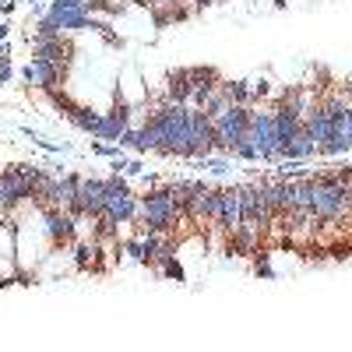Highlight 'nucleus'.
Instances as JSON below:
<instances>
[{
  "mask_svg": "<svg viewBox=\"0 0 352 352\" xmlns=\"http://www.w3.org/2000/svg\"><path fill=\"white\" fill-rule=\"evenodd\" d=\"M71 53H74V46L64 43V36H53V39L32 36V56H39V60H50L64 78H67V71H71Z\"/></svg>",
  "mask_w": 352,
  "mask_h": 352,
  "instance_id": "nucleus-7",
  "label": "nucleus"
},
{
  "mask_svg": "<svg viewBox=\"0 0 352 352\" xmlns=\"http://www.w3.org/2000/svg\"><path fill=\"white\" fill-rule=\"evenodd\" d=\"M257 275H264V278H272V268H268V261H257Z\"/></svg>",
  "mask_w": 352,
  "mask_h": 352,
  "instance_id": "nucleus-26",
  "label": "nucleus"
},
{
  "mask_svg": "<svg viewBox=\"0 0 352 352\" xmlns=\"http://www.w3.org/2000/svg\"><path fill=\"white\" fill-rule=\"evenodd\" d=\"M190 4H194V8H212L215 0H190Z\"/></svg>",
  "mask_w": 352,
  "mask_h": 352,
  "instance_id": "nucleus-27",
  "label": "nucleus"
},
{
  "mask_svg": "<svg viewBox=\"0 0 352 352\" xmlns=\"http://www.w3.org/2000/svg\"><path fill=\"white\" fill-rule=\"evenodd\" d=\"M36 4H43V0H32V8H36Z\"/></svg>",
  "mask_w": 352,
  "mask_h": 352,
  "instance_id": "nucleus-29",
  "label": "nucleus"
},
{
  "mask_svg": "<svg viewBox=\"0 0 352 352\" xmlns=\"http://www.w3.org/2000/svg\"><path fill=\"white\" fill-rule=\"evenodd\" d=\"M21 81L25 85H36L39 92H60V85H64V74L56 71L50 60H39V56H32V64L21 67Z\"/></svg>",
  "mask_w": 352,
  "mask_h": 352,
  "instance_id": "nucleus-9",
  "label": "nucleus"
},
{
  "mask_svg": "<svg viewBox=\"0 0 352 352\" xmlns=\"http://www.w3.org/2000/svg\"><path fill=\"white\" fill-rule=\"evenodd\" d=\"M264 96H268V78L250 81V102H254V99H264Z\"/></svg>",
  "mask_w": 352,
  "mask_h": 352,
  "instance_id": "nucleus-21",
  "label": "nucleus"
},
{
  "mask_svg": "<svg viewBox=\"0 0 352 352\" xmlns=\"http://www.w3.org/2000/svg\"><path fill=\"white\" fill-rule=\"evenodd\" d=\"M131 127V106L124 102V96L116 92V99H113V106L99 116V124H96V131H92V138H99V141H116L124 131Z\"/></svg>",
  "mask_w": 352,
  "mask_h": 352,
  "instance_id": "nucleus-6",
  "label": "nucleus"
},
{
  "mask_svg": "<svg viewBox=\"0 0 352 352\" xmlns=\"http://www.w3.org/2000/svg\"><path fill=\"white\" fill-rule=\"evenodd\" d=\"M232 106H250V81H222Z\"/></svg>",
  "mask_w": 352,
  "mask_h": 352,
  "instance_id": "nucleus-14",
  "label": "nucleus"
},
{
  "mask_svg": "<svg viewBox=\"0 0 352 352\" xmlns=\"http://www.w3.org/2000/svg\"><path fill=\"white\" fill-rule=\"evenodd\" d=\"M78 184H81V176L78 173H67L56 180V190H53V208H74V201H78Z\"/></svg>",
  "mask_w": 352,
  "mask_h": 352,
  "instance_id": "nucleus-12",
  "label": "nucleus"
},
{
  "mask_svg": "<svg viewBox=\"0 0 352 352\" xmlns=\"http://www.w3.org/2000/svg\"><path fill=\"white\" fill-rule=\"evenodd\" d=\"M212 124H215V152L232 155V148L243 141V134L250 127V106H232L229 113H222Z\"/></svg>",
  "mask_w": 352,
  "mask_h": 352,
  "instance_id": "nucleus-4",
  "label": "nucleus"
},
{
  "mask_svg": "<svg viewBox=\"0 0 352 352\" xmlns=\"http://www.w3.org/2000/svg\"><path fill=\"white\" fill-rule=\"evenodd\" d=\"M314 204V176H296V208Z\"/></svg>",
  "mask_w": 352,
  "mask_h": 352,
  "instance_id": "nucleus-16",
  "label": "nucleus"
},
{
  "mask_svg": "<svg viewBox=\"0 0 352 352\" xmlns=\"http://www.w3.org/2000/svg\"><path fill=\"white\" fill-rule=\"evenodd\" d=\"M0 226H4V222H0Z\"/></svg>",
  "mask_w": 352,
  "mask_h": 352,
  "instance_id": "nucleus-30",
  "label": "nucleus"
},
{
  "mask_svg": "<svg viewBox=\"0 0 352 352\" xmlns=\"http://www.w3.org/2000/svg\"><path fill=\"white\" fill-rule=\"evenodd\" d=\"M201 166H204V169H212L215 176L229 173V162H226V159H215V155H201Z\"/></svg>",
  "mask_w": 352,
  "mask_h": 352,
  "instance_id": "nucleus-18",
  "label": "nucleus"
},
{
  "mask_svg": "<svg viewBox=\"0 0 352 352\" xmlns=\"http://www.w3.org/2000/svg\"><path fill=\"white\" fill-rule=\"evenodd\" d=\"M11 81V56H0V85Z\"/></svg>",
  "mask_w": 352,
  "mask_h": 352,
  "instance_id": "nucleus-23",
  "label": "nucleus"
},
{
  "mask_svg": "<svg viewBox=\"0 0 352 352\" xmlns=\"http://www.w3.org/2000/svg\"><path fill=\"white\" fill-rule=\"evenodd\" d=\"M8 32H11V28H8V25H0V43H4V39H8Z\"/></svg>",
  "mask_w": 352,
  "mask_h": 352,
  "instance_id": "nucleus-28",
  "label": "nucleus"
},
{
  "mask_svg": "<svg viewBox=\"0 0 352 352\" xmlns=\"http://www.w3.org/2000/svg\"><path fill=\"white\" fill-rule=\"evenodd\" d=\"M92 4L96 0H53L50 11H88L92 14Z\"/></svg>",
  "mask_w": 352,
  "mask_h": 352,
  "instance_id": "nucleus-17",
  "label": "nucleus"
},
{
  "mask_svg": "<svg viewBox=\"0 0 352 352\" xmlns=\"http://www.w3.org/2000/svg\"><path fill=\"white\" fill-rule=\"evenodd\" d=\"M208 229H222V190L208 187Z\"/></svg>",
  "mask_w": 352,
  "mask_h": 352,
  "instance_id": "nucleus-15",
  "label": "nucleus"
},
{
  "mask_svg": "<svg viewBox=\"0 0 352 352\" xmlns=\"http://www.w3.org/2000/svg\"><path fill=\"white\" fill-rule=\"evenodd\" d=\"M243 222V201H240V187H222V232L226 240H232V232Z\"/></svg>",
  "mask_w": 352,
  "mask_h": 352,
  "instance_id": "nucleus-10",
  "label": "nucleus"
},
{
  "mask_svg": "<svg viewBox=\"0 0 352 352\" xmlns=\"http://www.w3.org/2000/svg\"><path fill=\"white\" fill-rule=\"evenodd\" d=\"M99 116H102V113H96L92 106H81V102H78V106H74V113L67 116V120H71V124H74L78 131L92 134V131H96V124H99Z\"/></svg>",
  "mask_w": 352,
  "mask_h": 352,
  "instance_id": "nucleus-13",
  "label": "nucleus"
},
{
  "mask_svg": "<svg viewBox=\"0 0 352 352\" xmlns=\"http://www.w3.org/2000/svg\"><path fill=\"white\" fill-rule=\"evenodd\" d=\"M14 4H18V0H0V14H11Z\"/></svg>",
  "mask_w": 352,
  "mask_h": 352,
  "instance_id": "nucleus-25",
  "label": "nucleus"
},
{
  "mask_svg": "<svg viewBox=\"0 0 352 352\" xmlns=\"http://www.w3.org/2000/svg\"><path fill=\"white\" fill-rule=\"evenodd\" d=\"M159 272H162V275H169V278H176V282H184V268H180V264H176L173 257L159 264Z\"/></svg>",
  "mask_w": 352,
  "mask_h": 352,
  "instance_id": "nucleus-20",
  "label": "nucleus"
},
{
  "mask_svg": "<svg viewBox=\"0 0 352 352\" xmlns=\"http://www.w3.org/2000/svg\"><path fill=\"white\" fill-rule=\"evenodd\" d=\"M134 222H138L141 232H166V236H176V229H180V215H176V208H173L169 184L148 190L138 201V219Z\"/></svg>",
  "mask_w": 352,
  "mask_h": 352,
  "instance_id": "nucleus-1",
  "label": "nucleus"
},
{
  "mask_svg": "<svg viewBox=\"0 0 352 352\" xmlns=\"http://www.w3.org/2000/svg\"><path fill=\"white\" fill-rule=\"evenodd\" d=\"M106 212V180H92V176H81V184H78V201H74V208L71 215L81 222V219H96Z\"/></svg>",
  "mask_w": 352,
  "mask_h": 352,
  "instance_id": "nucleus-5",
  "label": "nucleus"
},
{
  "mask_svg": "<svg viewBox=\"0 0 352 352\" xmlns=\"http://www.w3.org/2000/svg\"><path fill=\"white\" fill-rule=\"evenodd\" d=\"M314 219L317 222H338L352 212V197L345 194L342 180L331 173V176H314Z\"/></svg>",
  "mask_w": 352,
  "mask_h": 352,
  "instance_id": "nucleus-2",
  "label": "nucleus"
},
{
  "mask_svg": "<svg viewBox=\"0 0 352 352\" xmlns=\"http://www.w3.org/2000/svg\"><path fill=\"white\" fill-rule=\"evenodd\" d=\"M92 155H102V159H116V155H124L120 144H92Z\"/></svg>",
  "mask_w": 352,
  "mask_h": 352,
  "instance_id": "nucleus-19",
  "label": "nucleus"
},
{
  "mask_svg": "<svg viewBox=\"0 0 352 352\" xmlns=\"http://www.w3.org/2000/svg\"><path fill=\"white\" fill-rule=\"evenodd\" d=\"M144 166H141V159H127V169H124V176H138Z\"/></svg>",
  "mask_w": 352,
  "mask_h": 352,
  "instance_id": "nucleus-24",
  "label": "nucleus"
},
{
  "mask_svg": "<svg viewBox=\"0 0 352 352\" xmlns=\"http://www.w3.org/2000/svg\"><path fill=\"white\" fill-rule=\"evenodd\" d=\"M43 219H46V236H50L53 247L74 243V236H78V219H74L67 208H43Z\"/></svg>",
  "mask_w": 352,
  "mask_h": 352,
  "instance_id": "nucleus-8",
  "label": "nucleus"
},
{
  "mask_svg": "<svg viewBox=\"0 0 352 352\" xmlns=\"http://www.w3.org/2000/svg\"><path fill=\"white\" fill-rule=\"evenodd\" d=\"M124 250H127V254H131L134 261H141V264H144V250H141V236H138V240H127V243H124Z\"/></svg>",
  "mask_w": 352,
  "mask_h": 352,
  "instance_id": "nucleus-22",
  "label": "nucleus"
},
{
  "mask_svg": "<svg viewBox=\"0 0 352 352\" xmlns=\"http://www.w3.org/2000/svg\"><path fill=\"white\" fill-rule=\"evenodd\" d=\"M190 96H194V85H190V78H187V67L169 71V78H166V102H173V106H190Z\"/></svg>",
  "mask_w": 352,
  "mask_h": 352,
  "instance_id": "nucleus-11",
  "label": "nucleus"
},
{
  "mask_svg": "<svg viewBox=\"0 0 352 352\" xmlns=\"http://www.w3.org/2000/svg\"><path fill=\"white\" fill-rule=\"evenodd\" d=\"M243 141H250L257 148L261 162H278V138H275V116H272V109H250V127H247Z\"/></svg>",
  "mask_w": 352,
  "mask_h": 352,
  "instance_id": "nucleus-3",
  "label": "nucleus"
}]
</instances>
